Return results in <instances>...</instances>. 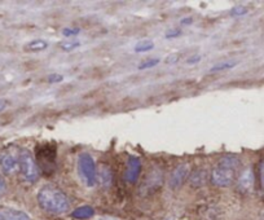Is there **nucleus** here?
Returning a JSON list of instances; mask_svg holds the SVG:
<instances>
[{
    "instance_id": "nucleus-6",
    "label": "nucleus",
    "mask_w": 264,
    "mask_h": 220,
    "mask_svg": "<svg viewBox=\"0 0 264 220\" xmlns=\"http://www.w3.org/2000/svg\"><path fill=\"white\" fill-rule=\"evenodd\" d=\"M0 167L5 174H12L18 169V155L9 149H5L0 153Z\"/></svg>"
},
{
    "instance_id": "nucleus-18",
    "label": "nucleus",
    "mask_w": 264,
    "mask_h": 220,
    "mask_svg": "<svg viewBox=\"0 0 264 220\" xmlns=\"http://www.w3.org/2000/svg\"><path fill=\"white\" fill-rule=\"evenodd\" d=\"M81 33L79 29H73V27H66L62 30V35L66 36V38H70V36H74V35H78Z\"/></svg>"
},
{
    "instance_id": "nucleus-21",
    "label": "nucleus",
    "mask_w": 264,
    "mask_h": 220,
    "mask_svg": "<svg viewBox=\"0 0 264 220\" xmlns=\"http://www.w3.org/2000/svg\"><path fill=\"white\" fill-rule=\"evenodd\" d=\"M259 178H260V186L264 189V159L259 165Z\"/></svg>"
},
{
    "instance_id": "nucleus-12",
    "label": "nucleus",
    "mask_w": 264,
    "mask_h": 220,
    "mask_svg": "<svg viewBox=\"0 0 264 220\" xmlns=\"http://www.w3.org/2000/svg\"><path fill=\"white\" fill-rule=\"evenodd\" d=\"M48 47V43L46 40H43V39H35L33 42H30L29 44H26L27 51H30V52H39V51H44Z\"/></svg>"
},
{
    "instance_id": "nucleus-3",
    "label": "nucleus",
    "mask_w": 264,
    "mask_h": 220,
    "mask_svg": "<svg viewBox=\"0 0 264 220\" xmlns=\"http://www.w3.org/2000/svg\"><path fill=\"white\" fill-rule=\"evenodd\" d=\"M57 152L52 143L40 144L36 147V165L46 175H52L56 170Z\"/></svg>"
},
{
    "instance_id": "nucleus-22",
    "label": "nucleus",
    "mask_w": 264,
    "mask_h": 220,
    "mask_svg": "<svg viewBox=\"0 0 264 220\" xmlns=\"http://www.w3.org/2000/svg\"><path fill=\"white\" fill-rule=\"evenodd\" d=\"M180 34H182V30H180V29H176V30H170V31H167L166 38L167 39L176 38V36H179Z\"/></svg>"
},
{
    "instance_id": "nucleus-4",
    "label": "nucleus",
    "mask_w": 264,
    "mask_h": 220,
    "mask_svg": "<svg viewBox=\"0 0 264 220\" xmlns=\"http://www.w3.org/2000/svg\"><path fill=\"white\" fill-rule=\"evenodd\" d=\"M18 167L23 179L29 183H35L39 178V167L30 152L23 149L18 154Z\"/></svg>"
},
{
    "instance_id": "nucleus-1",
    "label": "nucleus",
    "mask_w": 264,
    "mask_h": 220,
    "mask_svg": "<svg viewBox=\"0 0 264 220\" xmlns=\"http://www.w3.org/2000/svg\"><path fill=\"white\" fill-rule=\"evenodd\" d=\"M39 206L47 213L62 214L69 210V200L60 188L54 186H46L38 193Z\"/></svg>"
},
{
    "instance_id": "nucleus-13",
    "label": "nucleus",
    "mask_w": 264,
    "mask_h": 220,
    "mask_svg": "<svg viewBox=\"0 0 264 220\" xmlns=\"http://www.w3.org/2000/svg\"><path fill=\"white\" fill-rule=\"evenodd\" d=\"M237 65L236 61H227V62H221V64H217V65L213 66L210 71H221V70H228L232 69Z\"/></svg>"
},
{
    "instance_id": "nucleus-25",
    "label": "nucleus",
    "mask_w": 264,
    "mask_h": 220,
    "mask_svg": "<svg viewBox=\"0 0 264 220\" xmlns=\"http://www.w3.org/2000/svg\"><path fill=\"white\" fill-rule=\"evenodd\" d=\"M192 22H193V18H192V17H186V18L182 19V25H189V23Z\"/></svg>"
},
{
    "instance_id": "nucleus-17",
    "label": "nucleus",
    "mask_w": 264,
    "mask_h": 220,
    "mask_svg": "<svg viewBox=\"0 0 264 220\" xmlns=\"http://www.w3.org/2000/svg\"><path fill=\"white\" fill-rule=\"evenodd\" d=\"M158 64H159V60H158V58H154V60H148V61L143 62V64H140V65H139V69H140V70L149 69V68H153V66L158 65Z\"/></svg>"
},
{
    "instance_id": "nucleus-24",
    "label": "nucleus",
    "mask_w": 264,
    "mask_h": 220,
    "mask_svg": "<svg viewBox=\"0 0 264 220\" xmlns=\"http://www.w3.org/2000/svg\"><path fill=\"white\" fill-rule=\"evenodd\" d=\"M4 192H5V183H4V180L0 176V197L3 196Z\"/></svg>"
},
{
    "instance_id": "nucleus-11",
    "label": "nucleus",
    "mask_w": 264,
    "mask_h": 220,
    "mask_svg": "<svg viewBox=\"0 0 264 220\" xmlns=\"http://www.w3.org/2000/svg\"><path fill=\"white\" fill-rule=\"evenodd\" d=\"M95 214L93 209L91 206H82V207H78L77 210H74L73 211V218L75 219H88Z\"/></svg>"
},
{
    "instance_id": "nucleus-27",
    "label": "nucleus",
    "mask_w": 264,
    "mask_h": 220,
    "mask_svg": "<svg viewBox=\"0 0 264 220\" xmlns=\"http://www.w3.org/2000/svg\"><path fill=\"white\" fill-rule=\"evenodd\" d=\"M100 220H114V219H110V218H104V219H100Z\"/></svg>"
},
{
    "instance_id": "nucleus-15",
    "label": "nucleus",
    "mask_w": 264,
    "mask_h": 220,
    "mask_svg": "<svg viewBox=\"0 0 264 220\" xmlns=\"http://www.w3.org/2000/svg\"><path fill=\"white\" fill-rule=\"evenodd\" d=\"M101 182L104 183L105 186H109L112 183V172L109 167H102L101 169Z\"/></svg>"
},
{
    "instance_id": "nucleus-19",
    "label": "nucleus",
    "mask_w": 264,
    "mask_h": 220,
    "mask_svg": "<svg viewBox=\"0 0 264 220\" xmlns=\"http://www.w3.org/2000/svg\"><path fill=\"white\" fill-rule=\"evenodd\" d=\"M246 12H248V9H246V8L242 7V5H237V7H234L232 9V11H231V15L236 16V17H238V16L245 15Z\"/></svg>"
},
{
    "instance_id": "nucleus-20",
    "label": "nucleus",
    "mask_w": 264,
    "mask_h": 220,
    "mask_svg": "<svg viewBox=\"0 0 264 220\" xmlns=\"http://www.w3.org/2000/svg\"><path fill=\"white\" fill-rule=\"evenodd\" d=\"M64 81V77L60 75V74H50L48 77V82L50 83H60V82Z\"/></svg>"
},
{
    "instance_id": "nucleus-26",
    "label": "nucleus",
    "mask_w": 264,
    "mask_h": 220,
    "mask_svg": "<svg viewBox=\"0 0 264 220\" xmlns=\"http://www.w3.org/2000/svg\"><path fill=\"white\" fill-rule=\"evenodd\" d=\"M5 106H7V101H5V100H0V112H1V110H3V109L5 108Z\"/></svg>"
},
{
    "instance_id": "nucleus-8",
    "label": "nucleus",
    "mask_w": 264,
    "mask_h": 220,
    "mask_svg": "<svg viewBox=\"0 0 264 220\" xmlns=\"http://www.w3.org/2000/svg\"><path fill=\"white\" fill-rule=\"evenodd\" d=\"M140 172H141V161L137 157H131L127 162L124 178L128 183H135L139 179Z\"/></svg>"
},
{
    "instance_id": "nucleus-5",
    "label": "nucleus",
    "mask_w": 264,
    "mask_h": 220,
    "mask_svg": "<svg viewBox=\"0 0 264 220\" xmlns=\"http://www.w3.org/2000/svg\"><path fill=\"white\" fill-rule=\"evenodd\" d=\"M78 167H79V172L84 179L85 184L88 186H95L97 182V171L95 161L89 154L83 153L79 155L78 159Z\"/></svg>"
},
{
    "instance_id": "nucleus-10",
    "label": "nucleus",
    "mask_w": 264,
    "mask_h": 220,
    "mask_svg": "<svg viewBox=\"0 0 264 220\" xmlns=\"http://www.w3.org/2000/svg\"><path fill=\"white\" fill-rule=\"evenodd\" d=\"M0 220H31L30 217L23 211L15 209L0 207Z\"/></svg>"
},
{
    "instance_id": "nucleus-23",
    "label": "nucleus",
    "mask_w": 264,
    "mask_h": 220,
    "mask_svg": "<svg viewBox=\"0 0 264 220\" xmlns=\"http://www.w3.org/2000/svg\"><path fill=\"white\" fill-rule=\"evenodd\" d=\"M199 61H201V56H194V57H190L189 60H186V64H197Z\"/></svg>"
},
{
    "instance_id": "nucleus-2",
    "label": "nucleus",
    "mask_w": 264,
    "mask_h": 220,
    "mask_svg": "<svg viewBox=\"0 0 264 220\" xmlns=\"http://www.w3.org/2000/svg\"><path fill=\"white\" fill-rule=\"evenodd\" d=\"M240 170V159L234 155H225L217 162L211 172V180L217 186H231L236 182Z\"/></svg>"
},
{
    "instance_id": "nucleus-7",
    "label": "nucleus",
    "mask_w": 264,
    "mask_h": 220,
    "mask_svg": "<svg viewBox=\"0 0 264 220\" xmlns=\"http://www.w3.org/2000/svg\"><path fill=\"white\" fill-rule=\"evenodd\" d=\"M189 174H190L189 165H179L170 175V180H168V183H170L171 188H172V189H176L179 186H182V184H184V182L188 179Z\"/></svg>"
},
{
    "instance_id": "nucleus-16",
    "label": "nucleus",
    "mask_w": 264,
    "mask_h": 220,
    "mask_svg": "<svg viewBox=\"0 0 264 220\" xmlns=\"http://www.w3.org/2000/svg\"><path fill=\"white\" fill-rule=\"evenodd\" d=\"M79 46H81V43L79 42H62L61 44H60V47H61L64 51H73L75 50V48H78Z\"/></svg>"
},
{
    "instance_id": "nucleus-9",
    "label": "nucleus",
    "mask_w": 264,
    "mask_h": 220,
    "mask_svg": "<svg viewBox=\"0 0 264 220\" xmlns=\"http://www.w3.org/2000/svg\"><path fill=\"white\" fill-rule=\"evenodd\" d=\"M237 186H238V189H240L242 193H248V192L252 189V186H254V174H252L251 169L245 170L244 172L240 175L238 182H237Z\"/></svg>"
},
{
    "instance_id": "nucleus-14",
    "label": "nucleus",
    "mask_w": 264,
    "mask_h": 220,
    "mask_svg": "<svg viewBox=\"0 0 264 220\" xmlns=\"http://www.w3.org/2000/svg\"><path fill=\"white\" fill-rule=\"evenodd\" d=\"M153 48H154V44L151 42H149V40H147V42L139 43V44L135 47V52L136 53H143V52H149V51H151Z\"/></svg>"
}]
</instances>
